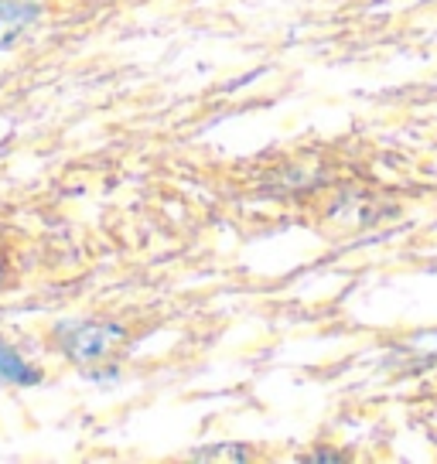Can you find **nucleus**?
<instances>
[{
	"label": "nucleus",
	"mask_w": 437,
	"mask_h": 464,
	"mask_svg": "<svg viewBox=\"0 0 437 464\" xmlns=\"http://www.w3.org/2000/svg\"><path fill=\"white\" fill-rule=\"evenodd\" d=\"M117 334L113 328H100V324H92V328H83V332L69 338V352H73L75 359H92V355H100L106 348L117 342Z\"/></svg>",
	"instance_id": "f257e3e1"
},
{
	"label": "nucleus",
	"mask_w": 437,
	"mask_h": 464,
	"mask_svg": "<svg viewBox=\"0 0 437 464\" xmlns=\"http://www.w3.org/2000/svg\"><path fill=\"white\" fill-rule=\"evenodd\" d=\"M31 11L28 4H0V44H11L21 34V31L31 24Z\"/></svg>",
	"instance_id": "f03ea898"
}]
</instances>
